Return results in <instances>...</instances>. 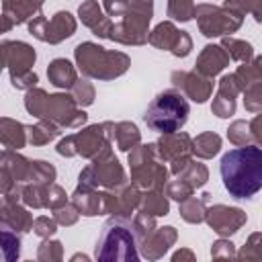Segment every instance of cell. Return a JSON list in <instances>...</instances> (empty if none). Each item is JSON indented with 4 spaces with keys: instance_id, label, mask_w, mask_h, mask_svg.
I'll return each mask as SVG.
<instances>
[{
    "instance_id": "1",
    "label": "cell",
    "mask_w": 262,
    "mask_h": 262,
    "mask_svg": "<svg viewBox=\"0 0 262 262\" xmlns=\"http://www.w3.org/2000/svg\"><path fill=\"white\" fill-rule=\"evenodd\" d=\"M221 178L233 199H252L262 188V151L256 143L229 149L221 158Z\"/></svg>"
},
{
    "instance_id": "2",
    "label": "cell",
    "mask_w": 262,
    "mask_h": 262,
    "mask_svg": "<svg viewBox=\"0 0 262 262\" xmlns=\"http://www.w3.org/2000/svg\"><path fill=\"white\" fill-rule=\"evenodd\" d=\"M139 237L125 215H113L98 235L94 258L100 262H135L139 258Z\"/></svg>"
},
{
    "instance_id": "3",
    "label": "cell",
    "mask_w": 262,
    "mask_h": 262,
    "mask_svg": "<svg viewBox=\"0 0 262 262\" xmlns=\"http://www.w3.org/2000/svg\"><path fill=\"white\" fill-rule=\"evenodd\" d=\"M25 106L37 119H45L61 127H78L86 121V113L78 111L74 96L66 94H47L39 88H31L27 92Z\"/></svg>"
},
{
    "instance_id": "4",
    "label": "cell",
    "mask_w": 262,
    "mask_h": 262,
    "mask_svg": "<svg viewBox=\"0 0 262 262\" xmlns=\"http://www.w3.org/2000/svg\"><path fill=\"white\" fill-rule=\"evenodd\" d=\"M188 102L178 90H164L160 92L147 106L143 121L151 131L158 133H174L178 131L188 119Z\"/></svg>"
},
{
    "instance_id": "5",
    "label": "cell",
    "mask_w": 262,
    "mask_h": 262,
    "mask_svg": "<svg viewBox=\"0 0 262 262\" xmlns=\"http://www.w3.org/2000/svg\"><path fill=\"white\" fill-rule=\"evenodd\" d=\"M76 61L82 70V74L98 80H113L121 74L127 72L129 68V57L121 51H106L104 47L96 43H80L76 47Z\"/></svg>"
},
{
    "instance_id": "6",
    "label": "cell",
    "mask_w": 262,
    "mask_h": 262,
    "mask_svg": "<svg viewBox=\"0 0 262 262\" xmlns=\"http://www.w3.org/2000/svg\"><path fill=\"white\" fill-rule=\"evenodd\" d=\"M151 0H127L119 23L113 25L111 37L123 45H141L147 41V25L151 20Z\"/></svg>"
},
{
    "instance_id": "7",
    "label": "cell",
    "mask_w": 262,
    "mask_h": 262,
    "mask_svg": "<svg viewBox=\"0 0 262 262\" xmlns=\"http://www.w3.org/2000/svg\"><path fill=\"white\" fill-rule=\"evenodd\" d=\"M156 143L147 145H135L129 154V166H131V178L137 186L160 190L166 184L168 172L162 164L156 162Z\"/></svg>"
},
{
    "instance_id": "8",
    "label": "cell",
    "mask_w": 262,
    "mask_h": 262,
    "mask_svg": "<svg viewBox=\"0 0 262 262\" xmlns=\"http://www.w3.org/2000/svg\"><path fill=\"white\" fill-rule=\"evenodd\" d=\"M113 123H100L92 125L88 129H82L74 135H68L57 143V154L61 156H84V158H94L102 149L108 147V139L113 137V131H106Z\"/></svg>"
},
{
    "instance_id": "9",
    "label": "cell",
    "mask_w": 262,
    "mask_h": 262,
    "mask_svg": "<svg viewBox=\"0 0 262 262\" xmlns=\"http://www.w3.org/2000/svg\"><path fill=\"white\" fill-rule=\"evenodd\" d=\"M194 16L205 37H221V35L233 33L242 27V20H244L242 12L231 10L227 6H215V4L194 6Z\"/></svg>"
},
{
    "instance_id": "10",
    "label": "cell",
    "mask_w": 262,
    "mask_h": 262,
    "mask_svg": "<svg viewBox=\"0 0 262 262\" xmlns=\"http://www.w3.org/2000/svg\"><path fill=\"white\" fill-rule=\"evenodd\" d=\"M80 184L90 186V188H98V186L115 188V186L125 184L123 168L108 147L102 149L98 156H94V162L80 172Z\"/></svg>"
},
{
    "instance_id": "11",
    "label": "cell",
    "mask_w": 262,
    "mask_h": 262,
    "mask_svg": "<svg viewBox=\"0 0 262 262\" xmlns=\"http://www.w3.org/2000/svg\"><path fill=\"white\" fill-rule=\"evenodd\" d=\"M4 59L10 68V82L14 88H31L37 84V74L31 70V66L35 63L33 47L20 41H6Z\"/></svg>"
},
{
    "instance_id": "12",
    "label": "cell",
    "mask_w": 262,
    "mask_h": 262,
    "mask_svg": "<svg viewBox=\"0 0 262 262\" xmlns=\"http://www.w3.org/2000/svg\"><path fill=\"white\" fill-rule=\"evenodd\" d=\"M29 31L31 35H35L37 39L41 41H47V43H59L63 39H68L70 35H74L76 31V20L70 12H55L49 20L45 16H33L29 20Z\"/></svg>"
},
{
    "instance_id": "13",
    "label": "cell",
    "mask_w": 262,
    "mask_h": 262,
    "mask_svg": "<svg viewBox=\"0 0 262 262\" xmlns=\"http://www.w3.org/2000/svg\"><path fill=\"white\" fill-rule=\"evenodd\" d=\"M147 41L156 45L158 49H168L176 57H186L192 49V41L186 35V31H178L172 23H160L149 35Z\"/></svg>"
},
{
    "instance_id": "14",
    "label": "cell",
    "mask_w": 262,
    "mask_h": 262,
    "mask_svg": "<svg viewBox=\"0 0 262 262\" xmlns=\"http://www.w3.org/2000/svg\"><path fill=\"white\" fill-rule=\"evenodd\" d=\"M205 219L213 227V231H217L223 237L235 233L248 221V217L242 209L227 207V205H215V207L205 209Z\"/></svg>"
},
{
    "instance_id": "15",
    "label": "cell",
    "mask_w": 262,
    "mask_h": 262,
    "mask_svg": "<svg viewBox=\"0 0 262 262\" xmlns=\"http://www.w3.org/2000/svg\"><path fill=\"white\" fill-rule=\"evenodd\" d=\"M139 190L137 186L121 184L115 186V192H100V213H111V215H125L131 213L139 205Z\"/></svg>"
},
{
    "instance_id": "16",
    "label": "cell",
    "mask_w": 262,
    "mask_h": 262,
    "mask_svg": "<svg viewBox=\"0 0 262 262\" xmlns=\"http://www.w3.org/2000/svg\"><path fill=\"white\" fill-rule=\"evenodd\" d=\"M174 88H180L194 102H205L213 92V82L199 72H172Z\"/></svg>"
},
{
    "instance_id": "17",
    "label": "cell",
    "mask_w": 262,
    "mask_h": 262,
    "mask_svg": "<svg viewBox=\"0 0 262 262\" xmlns=\"http://www.w3.org/2000/svg\"><path fill=\"white\" fill-rule=\"evenodd\" d=\"M192 151V141L186 133H164V137L156 143V154L162 158V160H168V162H174V160H180V158H186L188 154Z\"/></svg>"
},
{
    "instance_id": "18",
    "label": "cell",
    "mask_w": 262,
    "mask_h": 262,
    "mask_svg": "<svg viewBox=\"0 0 262 262\" xmlns=\"http://www.w3.org/2000/svg\"><path fill=\"white\" fill-rule=\"evenodd\" d=\"M141 242V254L149 260H156L168 252V248L176 242V229L174 227H156L149 231Z\"/></svg>"
},
{
    "instance_id": "19",
    "label": "cell",
    "mask_w": 262,
    "mask_h": 262,
    "mask_svg": "<svg viewBox=\"0 0 262 262\" xmlns=\"http://www.w3.org/2000/svg\"><path fill=\"white\" fill-rule=\"evenodd\" d=\"M227 63H229V55L225 53V49L221 45H207V47H203V51L194 63V72H199L201 76L213 78Z\"/></svg>"
},
{
    "instance_id": "20",
    "label": "cell",
    "mask_w": 262,
    "mask_h": 262,
    "mask_svg": "<svg viewBox=\"0 0 262 262\" xmlns=\"http://www.w3.org/2000/svg\"><path fill=\"white\" fill-rule=\"evenodd\" d=\"M78 12H80L82 23H84L94 35H98V37H102V39H108V37H111L113 23L102 14V10H100V6H98L96 0H86L84 4H80Z\"/></svg>"
},
{
    "instance_id": "21",
    "label": "cell",
    "mask_w": 262,
    "mask_h": 262,
    "mask_svg": "<svg viewBox=\"0 0 262 262\" xmlns=\"http://www.w3.org/2000/svg\"><path fill=\"white\" fill-rule=\"evenodd\" d=\"M239 92L237 88V82L233 80V74L229 76H223L221 82H219V92H217V98L213 100V113L221 119L233 115L235 111V94Z\"/></svg>"
},
{
    "instance_id": "22",
    "label": "cell",
    "mask_w": 262,
    "mask_h": 262,
    "mask_svg": "<svg viewBox=\"0 0 262 262\" xmlns=\"http://www.w3.org/2000/svg\"><path fill=\"white\" fill-rule=\"evenodd\" d=\"M20 256V237L16 229L0 219V262H14Z\"/></svg>"
},
{
    "instance_id": "23",
    "label": "cell",
    "mask_w": 262,
    "mask_h": 262,
    "mask_svg": "<svg viewBox=\"0 0 262 262\" xmlns=\"http://www.w3.org/2000/svg\"><path fill=\"white\" fill-rule=\"evenodd\" d=\"M43 0H2L4 6V16L16 25V23H25L27 18L33 16V12H37L41 8Z\"/></svg>"
},
{
    "instance_id": "24",
    "label": "cell",
    "mask_w": 262,
    "mask_h": 262,
    "mask_svg": "<svg viewBox=\"0 0 262 262\" xmlns=\"http://www.w3.org/2000/svg\"><path fill=\"white\" fill-rule=\"evenodd\" d=\"M72 203L78 209V213H82V215L92 217V215L100 213V192H96L90 186L80 184L76 188V192L72 194Z\"/></svg>"
},
{
    "instance_id": "25",
    "label": "cell",
    "mask_w": 262,
    "mask_h": 262,
    "mask_svg": "<svg viewBox=\"0 0 262 262\" xmlns=\"http://www.w3.org/2000/svg\"><path fill=\"white\" fill-rule=\"evenodd\" d=\"M47 78H49V82H51L53 86H57V88H72L74 82H76V70H74V66H72L68 59L57 57V59H53V61L49 63V68H47Z\"/></svg>"
},
{
    "instance_id": "26",
    "label": "cell",
    "mask_w": 262,
    "mask_h": 262,
    "mask_svg": "<svg viewBox=\"0 0 262 262\" xmlns=\"http://www.w3.org/2000/svg\"><path fill=\"white\" fill-rule=\"evenodd\" d=\"M8 199H6V203L2 205V219L6 221V223H10L14 229H18V231H29L31 227H33V219H31V215L27 213V209H23V207H18L16 203H14V194H6Z\"/></svg>"
},
{
    "instance_id": "27",
    "label": "cell",
    "mask_w": 262,
    "mask_h": 262,
    "mask_svg": "<svg viewBox=\"0 0 262 262\" xmlns=\"http://www.w3.org/2000/svg\"><path fill=\"white\" fill-rule=\"evenodd\" d=\"M0 143L10 149H20L27 143V127L12 119H0Z\"/></svg>"
},
{
    "instance_id": "28",
    "label": "cell",
    "mask_w": 262,
    "mask_h": 262,
    "mask_svg": "<svg viewBox=\"0 0 262 262\" xmlns=\"http://www.w3.org/2000/svg\"><path fill=\"white\" fill-rule=\"evenodd\" d=\"M211 194H203V199H194L192 194L180 201V217L188 223H201L205 219V203H209Z\"/></svg>"
},
{
    "instance_id": "29",
    "label": "cell",
    "mask_w": 262,
    "mask_h": 262,
    "mask_svg": "<svg viewBox=\"0 0 262 262\" xmlns=\"http://www.w3.org/2000/svg\"><path fill=\"white\" fill-rule=\"evenodd\" d=\"M113 137L119 145V149L129 151L139 143V131L133 123H117L113 125Z\"/></svg>"
},
{
    "instance_id": "30",
    "label": "cell",
    "mask_w": 262,
    "mask_h": 262,
    "mask_svg": "<svg viewBox=\"0 0 262 262\" xmlns=\"http://www.w3.org/2000/svg\"><path fill=\"white\" fill-rule=\"evenodd\" d=\"M221 147V137L213 131H207V133H201L194 141H192V151L199 156V158H213Z\"/></svg>"
},
{
    "instance_id": "31",
    "label": "cell",
    "mask_w": 262,
    "mask_h": 262,
    "mask_svg": "<svg viewBox=\"0 0 262 262\" xmlns=\"http://www.w3.org/2000/svg\"><path fill=\"white\" fill-rule=\"evenodd\" d=\"M178 176H180V180H182V182H186V184L194 190V188H201V186L207 182L209 172H207V168H205L203 164H196V162L188 160V162H186V166L178 172Z\"/></svg>"
},
{
    "instance_id": "32",
    "label": "cell",
    "mask_w": 262,
    "mask_h": 262,
    "mask_svg": "<svg viewBox=\"0 0 262 262\" xmlns=\"http://www.w3.org/2000/svg\"><path fill=\"white\" fill-rule=\"evenodd\" d=\"M139 205H141V211L147 213V215H154V217H160V215H168V199L160 192V190H151L147 194H143L139 199Z\"/></svg>"
},
{
    "instance_id": "33",
    "label": "cell",
    "mask_w": 262,
    "mask_h": 262,
    "mask_svg": "<svg viewBox=\"0 0 262 262\" xmlns=\"http://www.w3.org/2000/svg\"><path fill=\"white\" fill-rule=\"evenodd\" d=\"M57 133H59L57 131V125L51 123V121H45V119H41V123H37L35 127H27V139L33 145L49 143Z\"/></svg>"
},
{
    "instance_id": "34",
    "label": "cell",
    "mask_w": 262,
    "mask_h": 262,
    "mask_svg": "<svg viewBox=\"0 0 262 262\" xmlns=\"http://www.w3.org/2000/svg\"><path fill=\"white\" fill-rule=\"evenodd\" d=\"M221 47H223V49H225V53H227L231 59H235V61H250V59H252V55H254L252 45H250V43H246V41H239V39L225 37Z\"/></svg>"
},
{
    "instance_id": "35",
    "label": "cell",
    "mask_w": 262,
    "mask_h": 262,
    "mask_svg": "<svg viewBox=\"0 0 262 262\" xmlns=\"http://www.w3.org/2000/svg\"><path fill=\"white\" fill-rule=\"evenodd\" d=\"M227 137H229V141L235 143V145H248L250 141L256 143L254 133H252V129H250V123H246V121H235V123L227 129ZM256 145H258V143H256Z\"/></svg>"
},
{
    "instance_id": "36",
    "label": "cell",
    "mask_w": 262,
    "mask_h": 262,
    "mask_svg": "<svg viewBox=\"0 0 262 262\" xmlns=\"http://www.w3.org/2000/svg\"><path fill=\"white\" fill-rule=\"evenodd\" d=\"M168 16L174 20H190L194 16V2L192 0H168Z\"/></svg>"
},
{
    "instance_id": "37",
    "label": "cell",
    "mask_w": 262,
    "mask_h": 262,
    "mask_svg": "<svg viewBox=\"0 0 262 262\" xmlns=\"http://www.w3.org/2000/svg\"><path fill=\"white\" fill-rule=\"evenodd\" d=\"M72 96H74L76 104L88 106V104H92V100H94V88H92V84L86 82V80H76L74 86H72Z\"/></svg>"
},
{
    "instance_id": "38",
    "label": "cell",
    "mask_w": 262,
    "mask_h": 262,
    "mask_svg": "<svg viewBox=\"0 0 262 262\" xmlns=\"http://www.w3.org/2000/svg\"><path fill=\"white\" fill-rule=\"evenodd\" d=\"M262 82V80H260ZM260 82H254L250 86H246L242 92H244V106L250 111V113H260L262 108V98H260Z\"/></svg>"
},
{
    "instance_id": "39",
    "label": "cell",
    "mask_w": 262,
    "mask_h": 262,
    "mask_svg": "<svg viewBox=\"0 0 262 262\" xmlns=\"http://www.w3.org/2000/svg\"><path fill=\"white\" fill-rule=\"evenodd\" d=\"M260 2L262 0H225V6L237 12H250L256 20H260Z\"/></svg>"
},
{
    "instance_id": "40",
    "label": "cell",
    "mask_w": 262,
    "mask_h": 262,
    "mask_svg": "<svg viewBox=\"0 0 262 262\" xmlns=\"http://www.w3.org/2000/svg\"><path fill=\"white\" fill-rule=\"evenodd\" d=\"M131 223H133L135 233H137V237H139V239H143V237H145L149 231H154V229H156L154 215H147V213H143V211H141V213H139V215H137V217H135Z\"/></svg>"
},
{
    "instance_id": "41",
    "label": "cell",
    "mask_w": 262,
    "mask_h": 262,
    "mask_svg": "<svg viewBox=\"0 0 262 262\" xmlns=\"http://www.w3.org/2000/svg\"><path fill=\"white\" fill-rule=\"evenodd\" d=\"M53 213H55V221L61 223V225H74L78 221V209L74 205L63 203V205L55 207Z\"/></svg>"
},
{
    "instance_id": "42",
    "label": "cell",
    "mask_w": 262,
    "mask_h": 262,
    "mask_svg": "<svg viewBox=\"0 0 262 262\" xmlns=\"http://www.w3.org/2000/svg\"><path fill=\"white\" fill-rule=\"evenodd\" d=\"M31 229L37 235H41V237H49V235H53L57 231V223H55V219H49L47 215H41V217H37L33 221V227Z\"/></svg>"
},
{
    "instance_id": "43",
    "label": "cell",
    "mask_w": 262,
    "mask_h": 262,
    "mask_svg": "<svg viewBox=\"0 0 262 262\" xmlns=\"http://www.w3.org/2000/svg\"><path fill=\"white\" fill-rule=\"evenodd\" d=\"M166 194L172 196V199H176V201L180 203V201H184L186 196L192 194V188H190L186 182H182V180L178 178V180H172V182L166 184Z\"/></svg>"
},
{
    "instance_id": "44",
    "label": "cell",
    "mask_w": 262,
    "mask_h": 262,
    "mask_svg": "<svg viewBox=\"0 0 262 262\" xmlns=\"http://www.w3.org/2000/svg\"><path fill=\"white\" fill-rule=\"evenodd\" d=\"M37 258H39V260H59V258H61V244H59V242H49V239H45V242L39 246Z\"/></svg>"
},
{
    "instance_id": "45",
    "label": "cell",
    "mask_w": 262,
    "mask_h": 262,
    "mask_svg": "<svg viewBox=\"0 0 262 262\" xmlns=\"http://www.w3.org/2000/svg\"><path fill=\"white\" fill-rule=\"evenodd\" d=\"M258 242H260V233H254L252 237H250V242H248V246L237 254V258H246V260H260L262 258V250H260V246H258Z\"/></svg>"
},
{
    "instance_id": "46",
    "label": "cell",
    "mask_w": 262,
    "mask_h": 262,
    "mask_svg": "<svg viewBox=\"0 0 262 262\" xmlns=\"http://www.w3.org/2000/svg\"><path fill=\"white\" fill-rule=\"evenodd\" d=\"M211 256L213 258H233L235 252H233V244L227 242V239H219L213 244L211 248Z\"/></svg>"
},
{
    "instance_id": "47",
    "label": "cell",
    "mask_w": 262,
    "mask_h": 262,
    "mask_svg": "<svg viewBox=\"0 0 262 262\" xmlns=\"http://www.w3.org/2000/svg\"><path fill=\"white\" fill-rule=\"evenodd\" d=\"M182 258H188V260H192L194 256H192V252H188V250H180V252H176L174 256H172V260L176 262V260H182Z\"/></svg>"
},
{
    "instance_id": "48",
    "label": "cell",
    "mask_w": 262,
    "mask_h": 262,
    "mask_svg": "<svg viewBox=\"0 0 262 262\" xmlns=\"http://www.w3.org/2000/svg\"><path fill=\"white\" fill-rule=\"evenodd\" d=\"M12 29V23L4 16V14H0V33H6V31H10Z\"/></svg>"
},
{
    "instance_id": "49",
    "label": "cell",
    "mask_w": 262,
    "mask_h": 262,
    "mask_svg": "<svg viewBox=\"0 0 262 262\" xmlns=\"http://www.w3.org/2000/svg\"><path fill=\"white\" fill-rule=\"evenodd\" d=\"M6 66V59H4V43H0V70Z\"/></svg>"
},
{
    "instance_id": "50",
    "label": "cell",
    "mask_w": 262,
    "mask_h": 262,
    "mask_svg": "<svg viewBox=\"0 0 262 262\" xmlns=\"http://www.w3.org/2000/svg\"><path fill=\"white\" fill-rule=\"evenodd\" d=\"M0 219H2V203H0Z\"/></svg>"
}]
</instances>
